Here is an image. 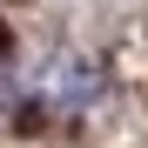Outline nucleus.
Returning <instances> with one entry per match:
<instances>
[]
</instances>
